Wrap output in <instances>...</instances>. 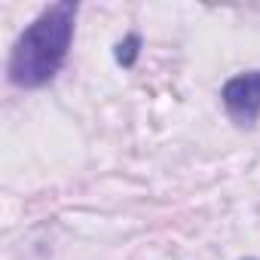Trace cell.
I'll return each mask as SVG.
<instances>
[{"mask_svg":"<svg viewBox=\"0 0 260 260\" xmlns=\"http://www.w3.org/2000/svg\"><path fill=\"white\" fill-rule=\"evenodd\" d=\"M77 13L80 7L74 0L46 7L16 40L10 61H7V77L19 89H43L58 77V71L68 61L74 31H77Z\"/></svg>","mask_w":260,"mask_h":260,"instance_id":"obj_1","label":"cell"},{"mask_svg":"<svg viewBox=\"0 0 260 260\" xmlns=\"http://www.w3.org/2000/svg\"><path fill=\"white\" fill-rule=\"evenodd\" d=\"M220 101L236 125H254L260 116V71L230 77L220 86Z\"/></svg>","mask_w":260,"mask_h":260,"instance_id":"obj_2","label":"cell"},{"mask_svg":"<svg viewBox=\"0 0 260 260\" xmlns=\"http://www.w3.org/2000/svg\"><path fill=\"white\" fill-rule=\"evenodd\" d=\"M141 46H144V37H141L138 31L125 34V37L113 46V61H116L119 68H135V61H138V55H141Z\"/></svg>","mask_w":260,"mask_h":260,"instance_id":"obj_3","label":"cell"},{"mask_svg":"<svg viewBox=\"0 0 260 260\" xmlns=\"http://www.w3.org/2000/svg\"><path fill=\"white\" fill-rule=\"evenodd\" d=\"M245 260H260V257H245Z\"/></svg>","mask_w":260,"mask_h":260,"instance_id":"obj_4","label":"cell"}]
</instances>
